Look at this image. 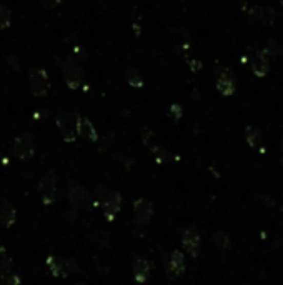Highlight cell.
I'll return each mask as SVG.
<instances>
[{
	"mask_svg": "<svg viewBox=\"0 0 283 285\" xmlns=\"http://www.w3.org/2000/svg\"><path fill=\"white\" fill-rule=\"evenodd\" d=\"M45 265L49 272L53 277L58 278H69L73 274H78L80 267L75 260L72 258H65V257H58V255H49L45 258Z\"/></svg>",
	"mask_w": 283,
	"mask_h": 285,
	"instance_id": "obj_1",
	"label": "cell"
},
{
	"mask_svg": "<svg viewBox=\"0 0 283 285\" xmlns=\"http://www.w3.org/2000/svg\"><path fill=\"white\" fill-rule=\"evenodd\" d=\"M38 197L45 207H50L52 203L57 200V192H58V175L55 172H47V174L38 180L37 185Z\"/></svg>",
	"mask_w": 283,
	"mask_h": 285,
	"instance_id": "obj_2",
	"label": "cell"
},
{
	"mask_svg": "<svg viewBox=\"0 0 283 285\" xmlns=\"http://www.w3.org/2000/svg\"><path fill=\"white\" fill-rule=\"evenodd\" d=\"M55 124L58 127L60 132V137H62V140L67 144H73L77 140V115L69 114V112L65 110H60L57 112L55 115Z\"/></svg>",
	"mask_w": 283,
	"mask_h": 285,
	"instance_id": "obj_3",
	"label": "cell"
},
{
	"mask_svg": "<svg viewBox=\"0 0 283 285\" xmlns=\"http://www.w3.org/2000/svg\"><path fill=\"white\" fill-rule=\"evenodd\" d=\"M100 198H102V212L107 218V222H113L118 215V212L122 210V195H120V192L117 190H112V192H100Z\"/></svg>",
	"mask_w": 283,
	"mask_h": 285,
	"instance_id": "obj_4",
	"label": "cell"
},
{
	"mask_svg": "<svg viewBox=\"0 0 283 285\" xmlns=\"http://www.w3.org/2000/svg\"><path fill=\"white\" fill-rule=\"evenodd\" d=\"M164 265H165V275L168 280H177L187 270L185 255L180 250H172L170 255L165 257Z\"/></svg>",
	"mask_w": 283,
	"mask_h": 285,
	"instance_id": "obj_5",
	"label": "cell"
},
{
	"mask_svg": "<svg viewBox=\"0 0 283 285\" xmlns=\"http://www.w3.org/2000/svg\"><path fill=\"white\" fill-rule=\"evenodd\" d=\"M13 155H15L18 160L29 162L35 155V138L32 134H22L13 140Z\"/></svg>",
	"mask_w": 283,
	"mask_h": 285,
	"instance_id": "obj_6",
	"label": "cell"
},
{
	"mask_svg": "<svg viewBox=\"0 0 283 285\" xmlns=\"http://www.w3.org/2000/svg\"><path fill=\"white\" fill-rule=\"evenodd\" d=\"M29 87L33 97H45L50 90V78L44 69H33L29 74Z\"/></svg>",
	"mask_w": 283,
	"mask_h": 285,
	"instance_id": "obj_7",
	"label": "cell"
},
{
	"mask_svg": "<svg viewBox=\"0 0 283 285\" xmlns=\"http://www.w3.org/2000/svg\"><path fill=\"white\" fill-rule=\"evenodd\" d=\"M67 197L73 209H90V192L82 184L70 182Z\"/></svg>",
	"mask_w": 283,
	"mask_h": 285,
	"instance_id": "obj_8",
	"label": "cell"
},
{
	"mask_svg": "<svg viewBox=\"0 0 283 285\" xmlns=\"http://www.w3.org/2000/svg\"><path fill=\"white\" fill-rule=\"evenodd\" d=\"M181 245L188 255L192 258H197L201 250V235L195 227H188L181 234Z\"/></svg>",
	"mask_w": 283,
	"mask_h": 285,
	"instance_id": "obj_9",
	"label": "cell"
},
{
	"mask_svg": "<svg viewBox=\"0 0 283 285\" xmlns=\"http://www.w3.org/2000/svg\"><path fill=\"white\" fill-rule=\"evenodd\" d=\"M133 212H135L137 225H148L152 222V217L155 212L153 202L145 197H138L137 200H133Z\"/></svg>",
	"mask_w": 283,
	"mask_h": 285,
	"instance_id": "obj_10",
	"label": "cell"
},
{
	"mask_svg": "<svg viewBox=\"0 0 283 285\" xmlns=\"http://www.w3.org/2000/svg\"><path fill=\"white\" fill-rule=\"evenodd\" d=\"M217 90L224 97H230L237 90V78L228 69H218L217 70Z\"/></svg>",
	"mask_w": 283,
	"mask_h": 285,
	"instance_id": "obj_11",
	"label": "cell"
},
{
	"mask_svg": "<svg viewBox=\"0 0 283 285\" xmlns=\"http://www.w3.org/2000/svg\"><path fill=\"white\" fill-rule=\"evenodd\" d=\"M62 72H64V78L67 87L72 90H77L84 82V72L78 65L72 64V62H65L62 65Z\"/></svg>",
	"mask_w": 283,
	"mask_h": 285,
	"instance_id": "obj_12",
	"label": "cell"
},
{
	"mask_svg": "<svg viewBox=\"0 0 283 285\" xmlns=\"http://www.w3.org/2000/svg\"><path fill=\"white\" fill-rule=\"evenodd\" d=\"M152 269L153 265L150 260H147L144 257H135V260H133V280L140 285H144L150 278Z\"/></svg>",
	"mask_w": 283,
	"mask_h": 285,
	"instance_id": "obj_13",
	"label": "cell"
},
{
	"mask_svg": "<svg viewBox=\"0 0 283 285\" xmlns=\"http://www.w3.org/2000/svg\"><path fill=\"white\" fill-rule=\"evenodd\" d=\"M250 67L253 70V74L257 77H265L270 70V62H268V57L261 50L253 52L250 57Z\"/></svg>",
	"mask_w": 283,
	"mask_h": 285,
	"instance_id": "obj_14",
	"label": "cell"
},
{
	"mask_svg": "<svg viewBox=\"0 0 283 285\" xmlns=\"http://www.w3.org/2000/svg\"><path fill=\"white\" fill-rule=\"evenodd\" d=\"M77 132L78 135L85 138L89 142H97L98 140V134L95 130V125H93L87 117H80L77 115Z\"/></svg>",
	"mask_w": 283,
	"mask_h": 285,
	"instance_id": "obj_15",
	"label": "cell"
},
{
	"mask_svg": "<svg viewBox=\"0 0 283 285\" xmlns=\"http://www.w3.org/2000/svg\"><path fill=\"white\" fill-rule=\"evenodd\" d=\"M17 220V210L10 202H4L0 207V225L4 229H12V225Z\"/></svg>",
	"mask_w": 283,
	"mask_h": 285,
	"instance_id": "obj_16",
	"label": "cell"
},
{
	"mask_svg": "<svg viewBox=\"0 0 283 285\" xmlns=\"http://www.w3.org/2000/svg\"><path fill=\"white\" fill-rule=\"evenodd\" d=\"M245 137H247V144L250 145L252 149H258L261 144V132L258 127L255 125H248L245 129Z\"/></svg>",
	"mask_w": 283,
	"mask_h": 285,
	"instance_id": "obj_17",
	"label": "cell"
},
{
	"mask_svg": "<svg viewBox=\"0 0 283 285\" xmlns=\"http://www.w3.org/2000/svg\"><path fill=\"white\" fill-rule=\"evenodd\" d=\"M255 18H258L265 25H272L275 21V10L270 7H255Z\"/></svg>",
	"mask_w": 283,
	"mask_h": 285,
	"instance_id": "obj_18",
	"label": "cell"
},
{
	"mask_svg": "<svg viewBox=\"0 0 283 285\" xmlns=\"http://www.w3.org/2000/svg\"><path fill=\"white\" fill-rule=\"evenodd\" d=\"M12 274V258L5 249H0V277Z\"/></svg>",
	"mask_w": 283,
	"mask_h": 285,
	"instance_id": "obj_19",
	"label": "cell"
},
{
	"mask_svg": "<svg viewBox=\"0 0 283 285\" xmlns=\"http://www.w3.org/2000/svg\"><path fill=\"white\" fill-rule=\"evenodd\" d=\"M152 152H153V157H155V160H157V164H168L170 160H173V155L165 147L157 145V147L152 149Z\"/></svg>",
	"mask_w": 283,
	"mask_h": 285,
	"instance_id": "obj_20",
	"label": "cell"
},
{
	"mask_svg": "<svg viewBox=\"0 0 283 285\" xmlns=\"http://www.w3.org/2000/svg\"><path fill=\"white\" fill-rule=\"evenodd\" d=\"M212 240H213V243L217 245L218 249H228V247H230V237H228L227 232H221V230L215 232L213 237H212Z\"/></svg>",
	"mask_w": 283,
	"mask_h": 285,
	"instance_id": "obj_21",
	"label": "cell"
},
{
	"mask_svg": "<svg viewBox=\"0 0 283 285\" xmlns=\"http://www.w3.org/2000/svg\"><path fill=\"white\" fill-rule=\"evenodd\" d=\"M127 82H129L132 87L135 89H141L144 87V78L140 77V74L135 69H129L127 70Z\"/></svg>",
	"mask_w": 283,
	"mask_h": 285,
	"instance_id": "obj_22",
	"label": "cell"
},
{
	"mask_svg": "<svg viewBox=\"0 0 283 285\" xmlns=\"http://www.w3.org/2000/svg\"><path fill=\"white\" fill-rule=\"evenodd\" d=\"M261 52H264L267 57H278L280 52H281V47H280V44L275 40V38H270V40L267 42L265 49Z\"/></svg>",
	"mask_w": 283,
	"mask_h": 285,
	"instance_id": "obj_23",
	"label": "cell"
},
{
	"mask_svg": "<svg viewBox=\"0 0 283 285\" xmlns=\"http://www.w3.org/2000/svg\"><path fill=\"white\" fill-rule=\"evenodd\" d=\"M12 22V14L5 5H0V29H7Z\"/></svg>",
	"mask_w": 283,
	"mask_h": 285,
	"instance_id": "obj_24",
	"label": "cell"
},
{
	"mask_svg": "<svg viewBox=\"0 0 283 285\" xmlns=\"http://www.w3.org/2000/svg\"><path fill=\"white\" fill-rule=\"evenodd\" d=\"M0 285H22V278H20V275H17V274H9V275L2 277Z\"/></svg>",
	"mask_w": 283,
	"mask_h": 285,
	"instance_id": "obj_25",
	"label": "cell"
},
{
	"mask_svg": "<svg viewBox=\"0 0 283 285\" xmlns=\"http://www.w3.org/2000/svg\"><path fill=\"white\" fill-rule=\"evenodd\" d=\"M168 114H170V117L173 118L175 122H178L180 118L184 117V109H181V105H178V104H172Z\"/></svg>",
	"mask_w": 283,
	"mask_h": 285,
	"instance_id": "obj_26",
	"label": "cell"
},
{
	"mask_svg": "<svg viewBox=\"0 0 283 285\" xmlns=\"http://www.w3.org/2000/svg\"><path fill=\"white\" fill-rule=\"evenodd\" d=\"M40 2H42L45 7H50L52 9V7H57V5L62 2V0H40Z\"/></svg>",
	"mask_w": 283,
	"mask_h": 285,
	"instance_id": "obj_27",
	"label": "cell"
},
{
	"mask_svg": "<svg viewBox=\"0 0 283 285\" xmlns=\"http://www.w3.org/2000/svg\"><path fill=\"white\" fill-rule=\"evenodd\" d=\"M73 285H85V283H80V282H78V283H73Z\"/></svg>",
	"mask_w": 283,
	"mask_h": 285,
	"instance_id": "obj_28",
	"label": "cell"
},
{
	"mask_svg": "<svg viewBox=\"0 0 283 285\" xmlns=\"http://www.w3.org/2000/svg\"><path fill=\"white\" fill-rule=\"evenodd\" d=\"M278 2H280V4H281V5H283V0H278Z\"/></svg>",
	"mask_w": 283,
	"mask_h": 285,
	"instance_id": "obj_29",
	"label": "cell"
},
{
	"mask_svg": "<svg viewBox=\"0 0 283 285\" xmlns=\"http://www.w3.org/2000/svg\"><path fill=\"white\" fill-rule=\"evenodd\" d=\"M281 167H283V157H281Z\"/></svg>",
	"mask_w": 283,
	"mask_h": 285,
	"instance_id": "obj_30",
	"label": "cell"
}]
</instances>
